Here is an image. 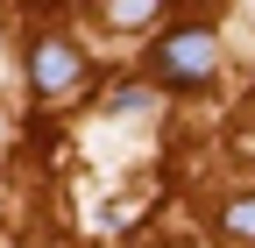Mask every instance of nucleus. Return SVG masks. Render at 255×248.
<instances>
[{
    "label": "nucleus",
    "mask_w": 255,
    "mask_h": 248,
    "mask_svg": "<svg viewBox=\"0 0 255 248\" xmlns=\"http://www.w3.org/2000/svg\"><path fill=\"white\" fill-rule=\"evenodd\" d=\"M156 7H163V0H114V21H121V28H142Z\"/></svg>",
    "instance_id": "nucleus-3"
},
{
    "label": "nucleus",
    "mask_w": 255,
    "mask_h": 248,
    "mask_svg": "<svg viewBox=\"0 0 255 248\" xmlns=\"http://www.w3.org/2000/svg\"><path fill=\"white\" fill-rule=\"evenodd\" d=\"M28 78H36V92H71V85L85 78V57H78V43L43 36V43H36V57H28Z\"/></svg>",
    "instance_id": "nucleus-2"
},
{
    "label": "nucleus",
    "mask_w": 255,
    "mask_h": 248,
    "mask_svg": "<svg viewBox=\"0 0 255 248\" xmlns=\"http://www.w3.org/2000/svg\"><path fill=\"white\" fill-rule=\"evenodd\" d=\"M135 107H149V92H142V85H128V92H114V114H135Z\"/></svg>",
    "instance_id": "nucleus-5"
},
{
    "label": "nucleus",
    "mask_w": 255,
    "mask_h": 248,
    "mask_svg": "<svg viewBox=\"0 0 255 248\" xmlns=\"http://www.w3.org/2000/svg\"><path fill=\"white\" fill-rule=\"evenodd\" d=\"M213 64H220L213 28H177V36H163V43L149 50V71L163 78V85H177V92L206 85V78H213Z\"/></svg>",
    "instance_id": "nucleus-1"
},
{
    "label": "nucleus",
    "mask_w": 255,
    "mask_h": 248,
    "mask_svg": "<svg viewBox=\"0 0 255 248\" xmlns=\"http://www.w3.org/2000/svg\"><path fill=\"white\" fill-rule=\"evenodd\" d=\"M227 227H234V234H241V241H255V199H241V206H234V213H227Z\"/></svg>",
    "instance_id": "nucleus-4"
}]
</instances>
